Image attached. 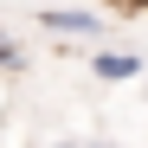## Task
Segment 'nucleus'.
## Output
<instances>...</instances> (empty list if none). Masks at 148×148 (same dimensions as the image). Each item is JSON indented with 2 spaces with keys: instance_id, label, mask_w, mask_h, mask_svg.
<instances>
[{
  "instance_id": "1",
  "label": "nucleus",
  "mask_w": 148,
  "mask_h": 148,
  "mask_svg": "<svg viewBox=\"0 0 148 148\" xmlns=\"http://www.w3.org/2000/svg\"><path fill=\"white\" fill-rule=\"evenodd\" d=\"M39 26H45V32H64V39H97L103 19L84 13V7H39Z\"/></svg>"
},
{
  "instance_id": "2",
  "label": "nucleus",
  "mask_w": 148,
  "mask_h": 148,
  "mask_svg": "<svg viewBox=\"0 0 148 148\" xmlns=\"http://www.w3.org/2000/svg\"><path fill=\"white\" fill-rule=\"evenodd\" d=\"M90 71H97L103 84H129V77H142V58H135V52H116V45H110V52H97V58H90Z\"/></svg>"
},
{
  "instance_id": "3",
  "label": "nucleus",
  "mask_w": 148,
  "mask_h": 148,
  "mask_svg": "<svg viewBox=\"0 0 148 148\" xmlns=\"http://www.w3.org/2000/svg\"><path fill=\"white\" fill-rule=\"evenodd\" d=\"M0 71H7V77H13V71H26V52H19L7 32H0Z\"/></svg>"
},
{
  "instance_id": "4",
  "label": "nucleus",
  "mask_w": 148,
  "mask_h": 148,
  "mask_svg": "<svg viewBox=\"0 0 148 148\" xmlns=\"http://www.w3.org/2000/svg\"><path fill=\"white\" fill-rule=\"evenodd\" d=\"M122 7H135V13H148V0H122Z\"/></svg>"
}]
</instances>
